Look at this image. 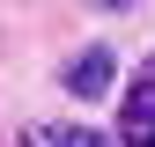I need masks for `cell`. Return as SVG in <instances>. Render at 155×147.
I'll list each match as a JSON object with an SVG mask.
<instances>
[{
    "mask_svg": "<svg viewBox=\"0 0 155 147\" xmlns=\"http://www.w3.org/2000/svg\"><path fill=\"white\" fill-rule=\"evenodd\" d=\"M148 133H155V74L126 96V140H148Z\"/></svg>",
    "mask_w": 155,
    "mask_h": 147,
    "instance_id": "7a4b0ae2",
    "label": "cell"
},
{
    "mask_svg": "<svg viewBox=\"0 0 155 147\" xmlns=\"http://www.w3.org/2000/svg\"><path fill=\"white\" fill-rule=\"evenodd\" d=\"M30 147H104L89 125H30Z\"/></svg>",
    "mask_w": 155,
    "mask_h": 147,
    "instance_id": "3957f363",
    "label": "cell"
},
{
    "mask_svg": "<svg viewBox=\"0 0 155 147\" xmlns=\"http://www.w3.org/2000/svg\"><path fill=\"white\" fill-rule=\"evenodd\" d=\"M111 66H118V59H111L104 44H89L81 59L67 66V88H74V96H104V88H111Z\"/></svg>",
    "mask_w": 155,
    "mask_h": 147,
    "instance_id": "6da1fadb",
    "label": "cell"
},
{
    "mask_svg": "<svg viewBox=\"0 0 155 147\" xmlns=\"http://www.w3.org/2000/svg\"><path fill=\"white\" fill-rule=\"evenodd\" d=\"M133 147H155V133H148V140H133Z\"/></svg>",
    "mask_w": 155,
    "mask_h": 147,
    "instance_id": "277c9868",
    "label": "cell"
}]
</instances>
